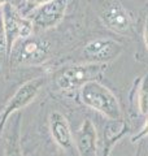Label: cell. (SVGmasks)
Instances as JSON below:
<instances>
[{
  "label": "cell",
  "instance_id": "13",
  "mask_svg": "<svg viewBox=\"0 0 148 156\" xmlns=\"http://www.w3.org/2000/svg\"><path fill=\"white\" fill-rule=\"evenodd\" d=\"M138 107L142 115L148 116V74L143 77L138 90Z\"/></svg>",
  "mask_w": 148,
  "mask_h": 156
},
{
  "label": "cell",
  "instance_id": "3",
  "mask_svg": "<svg viewBox=\"0 0 148 156\" xmlns=\"http://www.w3.org/2000/svg\"><path fill=\"white\" fill-rule=\"evenodd\" d=\"M49 52H51V44L46 39L27 37L16 42L9 56L13 55V58L17 64L34 65L46 61L49 56Z\"/></svg>",
  "mask_w": 148,
  "mask_h": 156
},
{
  "label": "cell",
  "instance_id": "7",
  "mask_svg": "<svg viewBox=\"0 0 148 156\" xmlns=\"http://www.w3.org/2000/svg\"><path fill=\"white\" fill-rule=\"evenodd\" d=\"M85 56L90 62H104L112 61L122 52V46L118 42L109 38H99L91 41L85 46Z\"/></svg>",
  "mask_w": 148,
  "mask_h": 156
},
{
  "label": "cell",
  "instance_id": "6",
  "mask_svg": "<svg viewBox=\"0 0 148 156\" xmlns=\"http://www.w3.org/2000/svg\"><path fill=\"white\" fill-rule=\"evenodd\" d=\"M69 0H51L46 4H42L29 12V18L33 21L34 26L41 30H47L56 26L64 18Z\"/></svg>",
  "mask_w": 148,
  "mask_h": 156
},
{
  "label": "cell",
  "instance_id": "12",
  "mask_svg": "<svg viewBox=\"0 0 148 156\" xmlns=\"http://www.w3.org/2000/svg\"><path fill=\"white\" fill-rule=\"evenodd\" d=\"M18 126H17L16 130H12L7 136L5 146H4V156H22V148H21V143H19Z\"/></svg>",
  "mask_w": 148,
  "mask_h": 156
},
{
  "label": "cell",
  "instance_id": "19",
  "mask_svg": "<svg viewBox=\"0 0 148 156\" xmlns=\"http://www.w3.org/2000/svg\"><path fill=\"white\" fill-rule=\"evenodd\" d=\"M14 2H16V3H17V4H21V3H22V2H25V0H14Z\"/></svg>",
  "mask_w": 148,
  "mask_h": 156
},
{
  "label": "cell",
  "instance_id": "8",
  "mask_svg": "<svg viewBox=\"0 0 148 156\" xmlns=\"http://www.w3.org/2000/svg\"><path fill=\"white\" fill-rule=\"evenodd\" d=\"M101 22L109 30L118 34H127L131 30V20L126 9L117 0H112L100 12Z\"/></svg>",
  "mask_w": 148,
  "mask_h": 156
},
{
  "label": "cell",
  "instance_id": "11",
  "mask_svg": "<svg viewBox=\"0 0 148 156\" xmlns=\"http://www.w3.org/2000/svg\"><path fill=\"white\" fill-rule=\"evenodd\" d=\"M127 130H129V128H127V125H125V124H122V125H121V128H120V130H117V131H113L112 128L108 129L107 135H105L104 148H103V154H101V156H111L112 148L115 147V144L122 138L123 135L127 133Z\"/></svg>",
  "mask_w": 148,
  "mask_h": 156
},
{
  "label": "cell",
  "instance_id": "10",
  "mask_svg": "<svg viewBox=\"0 0 148 156\" xmlns=\"http://www.w3.org/2000/svg\"><path fill=\"white\" fill-rule=\"evenodd\" d=\"M96 128L90 119H86L74 135V143L81 156H93L96 154Z\"/></svg>",
  "mask_w": 148,
  "mask_h": 156
},
{
  "label": "cell",
  "instance_id": "2",
  "mask_svg": "<svg viewBox=\"0 0 148 156\" xmlns=\"http://www.w3.org/2000/svg\"><path fill=\"white\" fill-rule=\"evenodd\" d=\"M103 69H104V64H100V62L69 65L56 73L55 81L61 91H74L81 89L87 82L93 81Z\"/></svg>",
  "mask_w": 148,
  "mask_h": 156
},
{
  "label": "cell",
  "instance_id": "5",
  "mask_svg": "<svg viewBox=\"0 0 148 156\" xmlns=\"http://www.w3.org/2000/svg\"><path fill=\"white\" fill-rule=\"evenodd\" d=\"M43 85H44V80L42 77H38L25 82L23 85L18 87L17 91L13 94V96L8 100L7 105L4 107L2 116H0V134L4 130V126H5L9 117L30 104L39 94Z\"/></svg>",
  "mask_w": 148,
  "mask_h": 156
},
{
  "label": "cell",
  "instance_id": "17",
  "mask_svg": "<svg viewBox=\"0 0 148 156\" xmlns=\"http://www.w3.org/2000/svg\"><path fill=\"white\" fill-rule=\"evenodd\" d=\"M143 37H144V44L148 50V14H147V18H146V23H144V34H143Z\"/></svg>",
  "mask_w": 148,
  "mask_h": 156
},
{
  "label": "cell",
  "instance_id": "16",
  "mask_svg": "<svg viewBox=\"0 0 148 156\" xmlns=\"http://www.w3.org/2000/svg\"><path fill=\"white\" fill-rule=\"evenodd\" d=\"M48 2H51V0H26V5L29 8V12H30L31 9L42 5V4H46Z\"/></svg>",
  "mask_w": 148,
  "mask_h": 156
},
{
  "label": "cell",
  "instance_id": "14",
  "mask_svg": "<svg viewBox=\"0 0 148 156\" xmlns=\"http://www.w3.org/2000/svg\"><path fill=\"white\" fill-rule=\"evenodd\" d=\"M0 56H8V44H7L5 26H4V17L2 8H0Z\"/></svg>",
  "mask_w": 148,
  "mask_h": 156
},
{
  "label": "cell",
  "instance_id": "1",
  "mask_svg": "<svg viewBox=\"0 0 148 156\" xmlns=\"http://www.w3.org/2000/svg\"><path fill=\"white\" fill-rule=\"evenodd\" d=\"M81 101L86 107L101 113L112 121L121 119V107L116 95L96 80L90 81L79 89Z\"/></svg>",
  "mask_w": 148,
  "mask_h": 156
},
{
  "label": "cell",
  "instance_id": "18",
  "mask_svg": "<svg viewBox=\"0 0 148 156\" xmlns=\"http://www.w3.org/2000/svg\"><path fill=\"white\" fill-rule=\"evenodd\" d=\"M5 3H8V0H0V8H2V7L4 5V4H5Z\"/></svg>",
  "mask_w": 148,
  "mask_h": 156
},
{
  "label": "cell",
  "instance_id": "15",
  "mask_svg": "<svg viewBox=\"0 0 148 156\" xmlns=\"http://www.w3.org/2000/svg\"><path fill=\"white\" fill-rule=\"evenodd\" d=\"M147 135H148V119H147V121H146V124L143 125V128H142L139 131H138V133H136L134 136H131V142L135 143L136 140L144 138V136H147Z\"/></svg>",
  "mask_w": 148,
  "mask_h": 156
},
{
  "label": "cell",
  "instance_id": "9",
  "mask_svg": "<svg viewBox=\"0 0 148 156\" xmlns=\"http://www.w3.org/2000/svg\"><path fill=\"white\" fill-rule=\"evenodd\" d=\"M49 131L56 144H58L61 148L70 150L73 147V134L70 125L61 112L53 111L49 115Z\"/></svg>",
  "mask_w": 148,
  "mask_h": 156
},
{
  "label": "cell",
  "instance_id": "4",
  "mask_svg": "<svg viewBox=\"0 0 148 156\" xmlns=\"http://www.w3.org/2000/svg\"><path fill=\"white\" fill-rule=\"evenodd\" d=\"M4 26H5L7 44H8V56L11 53L16 42L31 37L34 30V23L29 17H23L18 9L11 3H5L2 7Z\"/></svg>",
  "mask_w": 148,
  "mask_h": 156
}]
</instances>
